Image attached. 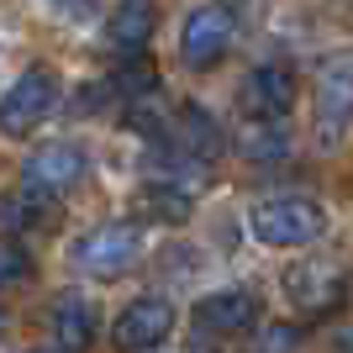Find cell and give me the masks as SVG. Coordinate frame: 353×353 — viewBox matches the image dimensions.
<instances>
[{"mask_svg":"<svg viewBox=\"0 0 353 353\" xmlns=\"http://www.w3.org/2000/svg\"><path fill=\"white\" fill-rule=\"evenodd\" d=\"M248 227L264 248H306L327 232V211L311 195H269L248 211Z\"/></svg>","mask_w":353,"mask_h":353,"instance_id":"1","label":"cell"},{"mask_svg":"<svg viewBox=\"0 0 353 353\" xmlns=\"http://www.w3.org/2000/svg\"><path fill=\"white\" fill-rule=\"evenodd\" d=\"M148 253V227L143 221H101L74 243V264L95 280H121L127 269L143 264Z\"/></svg>","mask_w":353,"mask_h":353,"instance_id":"2","label":"cell"},{"mask_svg":"<svg viewBox=\"0 0 353 353\" xmlns=\"http://www.w3.org/2000/svg\"><path fill=\"white\" fill-rule=\"evenodd\" d=\"M59 101H63V79H59V74L48 69V63L27 69L6 95H0V132H6V137L37 132V127L59 111Z\"/></svg>","mask_w":353,"mask_h":353,"instance_id":"3","label":"cell"},{"mask_svg":"<svg viewBox=\"0 0 353 353\" xmlns=\"http://www.w3.org/2000/svg\"><path fill=\"white\" fill-rule=\"evenodd\" d=\"M316 143L322 148H338L343 132L353 127V53H332L316 74Z\"/></svg>","mask_w":353,"mask_h":353,"instance_id":"4","label":"cell"},{"mask_svg":"<svg viewBox=\"0 0 353 353\" xmlns=\"http://www.w3.org/2000/svg\"><path fill=\"white\" fill-rule=\"evenodd\" d=\"M232 37H237V11L232 6H221V0L195 6V11L185 16V27H179V59L190 63V69H216V63L227 59Z\"/></svg>","mask_w":353,"mask_h":353,"instance_id":"5","label":"cell"},{"mask_svg":"<svg viewBox=\"0 0 353 353\" xmlns=\"http://www.w3.org/2000/svg\"><path fill=\"white\" fill-rule=\"evenodd\" d=\"M85 169H90V153L79 143H43L21 163V190L37 195V201H53V195L74 190L85 179Z\"/></svg>","mask_w":353,"mask_h":353,"instance_id":"6","label":"cell"},{"mask_svg":"<svg viewBox=\"0 0 353 353\" xmlns=\"http://www.w3.org/2000/svg\"><path fill=\"white\" fill-rule=\"evenodd\" d=\"M169 332H174V306L163 295H137L132 306H121V316L111 322V348L153 353L159 343H169Z\"/></svg>","mask_w":353,"mask_h":353,"instance_id":"7","label":"cell"},{"mask_svg":"<svg viewBox=\"0 0 353 353\" xmlns=\"http://www.w3.org/2000/svg\"><path fill=\"white\" fill-rule=\"evenodd\" d=\"M343 290H348V280H343V264H332V259H301V264H290V274H285V295H290L306 316L338 311Z\"/></svg>","mask_w":353,"mask_h":353,"instance_id":"8","label":"cell"},{"mask_svg":"<svg viewBox=\"0 0 353 353\" xmlns=\"http://www.w3.org/2000/svg\"><path fill=\"white\" fill-rule=\"evenodd\" d=\"M290 105H295V69L290 63H259L243 79V111L253 121H285Z\"/></svg>","mask_w":353,"mask_h":353,"instance_id":"9","label":"cell"},{"mask_svg":"<svg viewBox=\"0 0 353 353\" xmlns=\"http://www.w3.org/2000/svg\"><path fill=\"white\" fill-rule=\"evenodd\" d=\"M259 322V301L253 290H211L206 301H195V327L206 338H237Z\"/></svg>","mask_w":353,"mask_h":353,"instance_id":"10","label":"cell"},{"mask_svg":"<svg viewBox=\"0 0 353 353\" xmlns=\"http://www.w3.org/2000/svg\"><path fill=\"white\" fill-rule=\"evenodd\" d=\"M163 148H174L195 163H211L221 153V127L211 121V111L201 105H185L179 117H169V132H163Z\"/></svg>","mask_w":353,"mask_h":353,"instance_id":"11","label":"cell"},{"mask_svg":"<svg viewBox=\"0 0 353 353\" xmlns=\"http://www.w3.org/2000/svg\"><path fill=\"white\" fill-rule=\"evenodd\" d=\"M153 27H159L153 0H117L111 21H105V37H111V48L121 59H143V48L153 43Z\"/></svg>","mask_w":353,"mask_h":353,"instance_id":"12","label":"cell"},{"mask_svg":"<svg viewBox=\"0 0 353 353\" xmlns=\"http://www.w3.org/2000/svg\"><path fill=\"white\" fill-rule=\"evenodd\" d=\"M101 322H95V306L85 295H59L53 301V348L59 353H85L95 343Z\"/></svg>","mask_w":353,"mask_h":353,"instance_id":"13","label":"cell"},{"mask_svg":"<svg viewBox=\"0 0 353 353\" xmlns=\"http://www.w3.org/2000/svg\"><path fill=\"white\" fill-rule=\"evenodd\" d=\"M195 211V195L179 190V185H163V179H148L132 201V221H159V227H185Z\"/></svg>","mask_w":353,"mask_h":353,"instance_id":"14","label":"cell"},{"mask_svg":"<svg viewBox=\"0 0 353 353\" xmlns=\"http://www.w3.org/2000/svg\"><path fill=\"white\" fill-rule=\"evenodd\" d=\"M237 153L253 163H274L290 153V132H285V121H253L248 132L237 137Z\"/></svg>","mask_w":353,"mask_h":353,"instance_id":"15","label":"cell"},{"mask_svg":"<svg viewBox=\"0 0 353 353\" xmlns=\"http://www.w3.org/2000/svg\"><path fill=\"white\" fill-rule=\"evenodd\" d=\"M32 274V253L16 243V237H0V290Z\"/></svg>","mask_w":353,"mask_h":353,"instance_id":"16","label":"cell"},{"mask_svg":"<svg viewBox=\"0 0 353 353\" xmlns=\"http://www.w3.org/2000/svg\"><path fill=\"white\" fill-rule=\"evenodd\" d=\"M43 211V201L37 195H27V190H16L11 201H0V227L6 232H21V227H32V216Z\"/></svg>","mask_w":353,"mask_h":353,"instance_id":"17","label":"cell"},{"mask_svg":"<svg viewBox=\"0 0 353 353\" xmlns=\"http://www.w3.org/2000/svg\"><path fill=\"white\" fill-rule=\"evenodd\" d=\"M295 343H301V332H295V327H264L253 353H295Z\"/></svg>","mask_w":353,"mask_h":353,"instance_id":"18","label":"cell"},{"mask_svg":"<svg viewBox=\"0 0 353 353\" xmlns=\"http://www.w3.org/2000/svg\"><path fill=\"white\" fill-rule=\"evenodd\" d=\"M53 6H59V16H69V6H79V16L95 11V0H53Z\"/></svg>","mask_w":353,"mask_h":353,"instance_id":"19","label":"cell"},{"mask_svg":"<svg viewBox=\"0 0 353 353\" xmlns=\"http://www.w3.org/2000/svg\"><path fill=\"white\" fill-rule=\"evenodd\" d=\"M32 353H59V348H32Z\"/></svg>","mask_w":353,"mask_h":353,"instance_id":"20","label":"cell"},{"mask_svg":"<svg viewBox=\"0 0 353 353\" xmlns=\"http://www.w3.org/2000/svg\"><path fill=\"white\" fill-rule=\"evenodd\" d=\"M0 332H6V311H0Z\"/></svg>","mask_w":353,"mask_h":353,"instance_id":"21","label":"cell"}]
</instances>
